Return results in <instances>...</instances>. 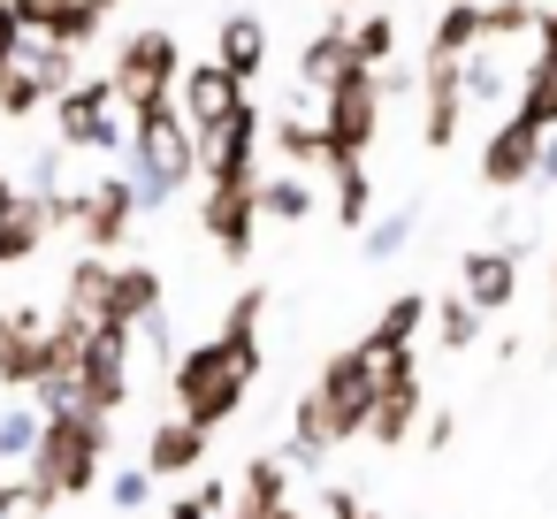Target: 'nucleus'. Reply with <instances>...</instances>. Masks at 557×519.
<instances>
[{
    "mask_svg": "<svg viewBox=\"0 0 557 519\" xmlns=\"http://www.w3.org/2000/svg\"><path fill=\"white\" fill-rule=\"evenodd\" d=\"M70 230L85 237V252H115V245L138 230V207H131L123 169H115V176H85V184L70 191Z\"/></svg>",
    "mask_w": 557,
    "mask_h": 519,
    "instance_id": "nucleus-8",
    "label": "nucleus"
},
{
    "mask_svg": "<svg viewBox=\"0 0 557 519\" xmlns=\"http://www.w3.org/2000/svg\"><path fill=\"white\" fill-rule=\"evenodd\" d=\"M511 115H519V123H534V131H557V54H534V70L519 77Z\"/></svg>",
    "mask_w": 557,
    "mask_h": 519,
    "instance_id": "nucleus-23",
    "label": "nucleus"
},
{
    "mask_svg": "<svg viewBox=\"0 0 557 519\" xmlns=\"http://www.w3.org/2000/svg\"><path fill=\"white\" fill-rule=\"evenodd\" d=\"M321 169H329V184H336V222H344V230H359V222L374 214V184H367V161H336V153H321Z\"/></svg>",
    "mask_w": 557,
    "mask_h": 519,
    "instance_id": "nucleus-24",
    "label": "nucleus"
},
{
    "mask_svg": "<svg viewBox=\"0 0 557 519\" xmlns=\"http://www.w3.org/2000/svg\"><path fill=\"white\" fill-rule=\"evenodd\" d=\"M108 275H115V260H108V252H85V260L62 275V313H54V321H70V329H108Z\"/></svg>",
    "mask_w": 557,
    "mask_h": 519,
    "instance_id": "nucleus-16",
    "label": "nucleus"
},
{
    "mask_svg": "<svg viewBox=\"0 0 557 519\" xmlns=\"http://www.w3.org/2000/svg\"><path fill=\"white\" fill-rule=\"evenodd\" d=\"M70 9H77V0H9V16H16V24H24L32 39H47V32H54V24H62Z\"/></svg>",
    "mask_w": 557,
    "mask_h": 519,
    "instance_id": "nucleus-35",
    "label": "nucleus"
},
{
    "mask_svg": "<svg viewBox=\"0 0 557 519\" xmlns=\"http://www.w3.org/2000/svg\"><path fill=\"white\" fill-rule=\"evenodd\" d=\"M54 359H62V329L54 321H39V313H0V382L9 390H39L47 374H54Z\"/></svg>",
    "mask_w": 557,
    "mask_h": 519,
    "instance_id": "nucleus-9",
    "label": "nucleus"
},
{
    "mask_svg": "<svg viewBox=\"0 0 557 519\" xmlns=\"http://www.w3.org/2000/svg\"><path fill=\"white\" fill-rule=\"evenodd\" d=\"M24 511H54L47 489L32 473H0V519H24Z\"/></svg>",
    "mask_w": 557,
    "mask_h": 519,
    "instance_id": "nucleus-34",
    "label": "nucleus"
},
{
    "mask_svg": "<svg viewBox=\"0 0 557 519\" xmlns=\"http://www.w3.org/2000/svg\"><path fill=\"white\" fill-rule=\"evenodd\" d=\"M39 443V405H9L0 412V466H24Z\"/></svg>",
    "mask_w": 557,
    "mask_h": 519,
    "instance_id": "nucleus-32",
    "label": "nucleus"
},
{
    "mask_svg": "<svg viewBox=\"0 0 557 519\" xmlns=\"http://www.w3.org/2000/svg\"><path fill=\"white\" fill-rule=\"evenodd\" d=\"M344 70H359V62H351V24L329 16L321 39H306V54H298V85H306V92H329Z\"/></svg>",
    "mask_w": 557,
    "mask_h": 519,
    "instance_id": "nucleus-20",
    "label": "nucleus"
},
{
    "mask_svg": "<svg viewBox=\"0 0 557 519\" xmlns=\"http://www.w3.org/2000/svg\"><path fill=\"white\" fill-rule=\"evenodd\" d=\"M123 108L108 92V77H70L54 92V138L77 146V153H123Z\"/></svg>",
    "mask_w": 557,
    "mask_h": 519,
    "instance_id": "nucleus-7",
    "label": "nucleus"
},
{
    "mask_svg": "<svg viewBox=\"0 0 557 519\" xmlns=\"http://www.w3.org/2000/svg\"><path fill=\"white\" fill-rule=\"evenodd\" d=\"M534 54H557V0L534 9Z\"/></svg>",
    "mask_w": 557,
    "mask_h": 519,
    "instance_id": "nucleus-37",
    "label": "nucleus"
},
{
    "mask_svg": "<svg viewBox=\"0 0 557 519\" xmlns=\"http://www.w3.org/2000/svg\"><path fill=\"white\" fill-rule=\"evenodd\" d=\"M24 519H54V511H24Z\"/></svg>",
    "mask_w": 557,
    "mask_h": 519,
    "instance_id": "nucleus-43",
    "label": "nucleus"
},
{
    "mask_svg": "<svg viewBox=\"0 0 557 519\" xmlns=\"http://www.w3.org/2000/svg\"><path fill=\"white\" fill-rule=\"evenodd\" d=\"M214 62H222L237 85H252V77L268 70V24H260V16H222V32H214Z\"/></svg>",
    "mask_w": 557,
    "mask_h": 519,
    "instance_id": "nucleus-19",
    "label": "nucleus"
},
{
    "mask_svg": "<svg viewBox=\"0 0 557 519\" xmlns=\"http://www.w3.org/2000/svg\"><path fill=\"white\" fill-rule=\"evenodd\" d=\"M466 123V92H458V62L450 54H420V146L450 153Z\"/></svg>",
    "mask_w": 557,
    "mask_h": 519,
    "instance_id": "nucleus-11",
    "label": "nucleus"
},
{
    "mask_svg": "<svg viewBox=\"0 0 557 519\" xmlns=\"http://www.w3.org/2000/svg\"><path fill=\"white\" fill-rule=\"evenodd\" d=\"M534 9H542V0H481V39L504 47V39L534 32Z\"/></svg>",
    "mask_w": 557,
    "mask_h": 519,
    "instance_id": "nucleus-31",
    "label": "nucleus"
},
{
    "mask_svg": "<svg viewBox=\"0 0 557 519\" xmlns=\"http://www.w3.org/2000/svg\"><path fill=\"white\" fill-rule=\"evenodd\" d=\"M16 39H24V24L9 16V0H0V62H9V54H16Z\"/></svg>",
    "mask_w": 557,
    "mask_h": 519,
    "instance_id": "nucleus-41",
    "label": "nucleus"
},
{
    "mask_svg": "<svg viewBox=\"0 0 557 519\" xmlns=\"http://www.w3.org/2000/svg\"><path fill=\"white\" fill-rule=\"evenodd\" d=\"M389 54H397V16H389V9L359 16V24H351V62L374 70V62H389Z\"/></svg>",
    "mask_w": 557,
    "mask_h": 519,
    "instance_id": "nucleus-30",
    "label": "nucleus"
},
{
    "mask_svg": "<svg viewBox=\"0 0 557 519\" xmlns=\"http://www.w3.org/2000/svg\"><path fill=\"white\" fill-rule=\"evenodd\" d=\"M9 199H16V184H9V176H0V214H9Z\"/></svg>",
    "mask_w": 557,
    "mask_h": 519,
    "instance_id": "nucleus-42",
    "label": "nucleus"
},
{
    "mask_svg": "<svg viewBox=\"0 0 557 519\" xmlns=\"http://www.w3.org/2000/svg\"><path fill=\"white\" fill-rule=\"evenodd\" d=\"M176 70H184V47L169 32H131L115 47V62H108V92H115L123 115H138V108H153V100L176 92Z\"/></svg>",
    "mask_w": 557,
    "mask_h": 519,
    "instance_id": "nucleus-5",
    "label": "nucleus"
},
{
    "mask_svg": "<svg viewBox=\"0 0 557 519\" xmlns=\"http://www.w3.org/2000/svg\"><path fill=\"white\" fill-rule=\"evenodd\" d=\"M169 100H176V115L191 123V138L207 146V138L222 131V115H230V108L245 100V85H237V77H230L222 62H184V70H176V92H169Z\"/></svg>",
    "mask_w": 557,
    "mask_h": 519,
    "instance_id": "nucleus-10",
    "label": "nucleus"
},
{
    "mask_svg": "<svg viewBox=\"0 0 557 519\" xmlns=\"http://www.w3.org/2000/svg\"><path fill=\"white\" fill-rule=\"evenodd\" d=\"M534 146H542V131L519 123V115H504L488 131V146H481V184L488 191H527L534 184Z\"/></svg>",
    "mask_w": 557,
    "mask_h": 519,
    "instance_id": "nucleus-13",
    "label": "nucleus"
},
{
    "mask_svg": "<svg viewBox=\"0 0 557 519\" xmlns=\"http://www.w3.org/2000/svg\"><path fill=\"white\" fill-rule=\"evenodd\" d=\"M420 329H428V298H420V291H397V298L382 306V321L359 336V351H367V359H382V351H412Z\"/></svg>",
    "mask_w": 557,
    "mask_h": 519,
    "instance_id": "nucleus-21",
    "label": "nucleus"
},
{
    "mask_svg": "<svg viewBox=\"0 0 557 519\" xmlns=\"http://www.w3.org/2000/svg\"><path fill=\"white\" fill-rule=\"evenodd\" d=\"M108 450H115V428L100 412H39V443H32L24 473L47 489V504L92 496L100 473H108Z\"/></svg>",
    "mask_w": 557,
    "mask_h": 519,
    "instance_id": "nucleus-3",
    "label": "nucleus"
},
{
    "mask_svg": "<svg viewBox=\"0 0 557 519\" xmlns=\"http://www.w3.org/2000/svg\"><path fill=\"white\" fill-rule=\"evenodd\" d=\"M161 306H169L161 268H146V260H115V275H108V329H138V321L161 313Z\"/></svg>",
    "mask_w": 557,
    "mask_h": 519,
    "instance_id": "nucleus-15",
    "label": "nucleus"
},
{
    "mask_svg": "<svg viewBox=\"0 0 557 519\" xmlns=\"http://www.w3.org/2000/svg\"><path fill=\"white\" fill-rule=\"evenodd\" d=\"M428 321H435V344L443 351H466V344H481V306H466L458 291H443V298H428Z\"/></svg>",
    "mask_w": 557,
    "mask_h": 519,
    "instance_id": "nucleus-27",
    "label": "nucleus"
},
{
    "mask_svg": "<svg viewBox=\"0 0 557 519\" xmlns=\"http://www.w3.org/2000/svg\"><path fill=\"white\" fill-rule=\"evenodd\" d=\"M412 435H420V443H435V450H443V443H450V435H458V420H450V412H420V428H412Z\"/></svg>",
    "mask_w": 557,
    "mask_h": 519,
    "instance_id": "nucleus-36",
    "label": "nucleus"
},
{
    "mask_svg": "<svg viewBox=\"0 0 557 519\" xmlns=\"http://www.w3.org/2000/svg\"><path fill=\"white\" fill-rule=\"evenodd\" d=\"M412 222H420L412 207H397V214H382V222L367 214V222H359V252H367L374 268H382V260H397V252L412 245Z\"/></svg>",
    "mask_w": 557,
    "mask_h": 519,
    "instance_id": "nucleus-29",
    "label": "nucleus"
},
{
    "mask_svg": "<svg viewBox=\"0 0 557 519\" xmlns=\"http://www.w3.org/2000/svg\"><path fill=\"white\" fill-rule=\"evenodd\" d=\"M260 313H268V291L245 283V291L230 298L222 329H214L207 344H191V351L169 359V397H176V412H184L191 428L214 435L222 420L245 412V397H252V382H260Z\"/></svg>",
    "mask_w": 557,
    "mask_h": 519,
    "instance_id": "nucleus-1",
    "label": "nucleus"
},
{
    "mask_svg": "<svg viewBox=\"0 0 557 519\" xmlns=\"http://www.w3.org/2000/svg\"><path fill=\"white\" fill-rule=\"evenodd\" d=\"M54 230H62L54 199H39V191H16V199H9V214H0V268H9V260H32V252H39Z\"/></svg>",
    "mask_w": 557,
    "mask_h": 519,
    "instance_id": "nucleus-17",
    "label": "nucleus"
},
{
    "mask_svg": "<svg viewBox=\"0 0 557 519\" xmlns=\"http://www.w3.org/2000/svg\"><path fill=\"white\" fill-rule=\"evenodd\" d=\"M458 298L481 313H504L519 298V245H473L458 260Z\"/></svg>",
    "mask_w": 557,
    "mask_h": 519,
    "instance_id": "nucleus-12",
    "label": "nucleus"
},
{
    "mask_svg": "<svg viewBox=\"0 0 557 519\" xmlns=\"http://www.w3.org/2000/svg\"><path fill=\"white\" fill-rule=\"evenodd\" d=\"M24 47V39H16ZM54 92H47V77L24 62V54H9V62H0V115H9V123H24V115H39Z\"/></svg>",
    "mask_w": 557,
    "mask_h": 519,
    "instance_id": "nucleus-22",
    "label": "nucleus"
},
{
    "mask_svg": "<svg viewBox=\"0 0 557 519\" xmlns=\"http://www.w3.org/2000/svg\"><path fill=\"white\" fill-rule=\"evenodd\" d=\"M306 108H313V92H306V100H298V108H290L283 123H268V138H275V153H283L290 169H313V161H321V123H313Z\"/></svg>",
    "mask_w": 557,
    "mask_h": 519,
    "instance_id": "nucleus-25",
    "label": "nucleus"
},
{
    "mask_svg": "<svg viewBox=\"0 0 557 519\" xmlns=\"http://www.w3.org/2000/svg\"><path fill=\"white\" fill-rule=\"evenodd\" d=\"M534 184H557V131H542L534 146Z\"/></svg>",
    "mask_w": 557,
    "mask_h": 519,
    "instance_id": "nucleus-38",
    "label": "nucleus"
},
{
    "mask_svg": "<svg viewBox=\"0 0 557 519\" xmlns=\"http://www.w3.org/2000/svg\"><path fill=\"white\" fill-rule=\"evenodd\" d=\"M191 176H199V138H191V123L176 115V100L138 108L131 131H123V184H131V207H138V214H161Z\"/></svg>",
    "mask_w": 557,
    "mask_h": 519,
    "instance_id": "nucleus-2",
    "label": "nucleus"
},
{
    "mask_svg": "<svg viewBox=\"0 0 557 519\" xmlns=\"http://www.w3.org/2000/svg\"><path fill=\"white\" fill-rule=\"evenodd\" d=\"M252 191H260V176H199V230L230 268H245L260 245V199Z\"/></svg>",
    "mask_w": 557,
    "mask_h": 519,
    "instance_id": "nucleus-6",
    "label": "nucleus"
},
{
    "mask_svg": "<svg viewBox=\"0 0 557 519\" xmlns=\"http://www.w3.org/2000/svg\"><path fill=\"white\" fill-rule=\"evenodd\" d=\"M100 481H108L115 511H146V504H153V473H146V466H115V473H100Z\"/></svg>",
    "mask_w": 557,
    "mask_h": 519,
    "instance_id": "nucleus-33",
    "label": "nucleus"
},
{
    "mask_svg": "<svg viewBox=\"0 0 557 519\" xmlns=\"http://www.w3.org/2000/svg\"><path fill=\"white\" fill-rule=\"evenodd\" d=\"M275 504H290V466L283 458H245L230 481V519H268Z\"/></svg>",
    "mask_w": 557,
    "mask_h": 519,
    "instance_id": "nucleus-18",
    "label": "nucleus"
},
{
    "mask_svg": "<svg viewBox=\"0 0 557 519\" xmlns=\"http://www.w3.org/2000/svg\"><path fill=\"white\" fill-rule=\"evenodd\" d=\"M481 47V0H443V16H435V39H428V54H473Z\"/></svg>",
    "mask_w": 557,
    "mask_h": 519,
    "instance_id": "nucleus-28",
    "label": "nucleus"
},
{
    "mask_svg": "<svg viewBox=\"0 0 557 519\" xmlns=\"http://www.w3.org/2000/svg\"><path fill=\"white\" fill-rule=\"evenodd\" d=\"M260 222H306L313 214V184L298 176V169H283V176H260Z\"/></svg>",
    "mask_w": 557,
    "mask_h": 519,
    "instance_id": "nucleus-26",
    "label": "nucleus"
},
{
    "mask_svg": "<svg viewBox=\"0 0 557 519\" xmlns=\"http://www.w3.org/2000/svg\"><path fill=\"white\" fill-rule=\"evenodd\" d=\"M222 519H230V511H222Z\"/></svg>",
    "mask_w": 557,
    "mask_h": 519,
    "instance_id": "nucleus-45",
    "label": "nucleus"
},
{
    "mask_svg": "<svg viewBox=\"0 0 557 519\" xmlns=\"http://www.w3.org/2000/svg\"><path fill=\"white\" fill-rule=\"evenodd\" d=\"M321 511H329V519H359V496H351V489H321Z\"/></svg>",
    "mask_w": 557,
    "mask_h": 519,
    "instance_id": "nucleus-39",
    "label": "nucleus"
},
{
    "mask_svg": "<svg viewBox=\"0 0 557 519\" xmlns=\"http://www.w3.org/2000/svg\"><path fill=\"white\" fill-rule=\"evenodd\" d=\"M169 519H214V504L191 489V496H176V504H169Z\"/></svg>",
    "mask_w": 557,
    "mask_h": 519,
    "instance_id": "nucleus-40",
    "label": "nucleus"
},
{
    "mask_svg": "<svg viewBox=\"0 0 557 519\" xmlns=\"http://www.w3.org/2000/svg\"><path fill=\"white\" fill-rule=\"evenodd\" d=\"M359 519H374V511H359Z\"/></svg>",
    "mask_w": 557,
    "mask_h": 519,
    "instance_id": "nucleus-44",
    "label": "nucleus"
},
{
    "mask_svg": "<svg viewBox=\"0 0 557 519\" xmlns=\"http://www.w3.org/2000/svg\"><path fill=\"white\" fill-rule=\"evenodd\" d=\"M321 108V153L336 161H367L382 146V92H374V70H344L329 92H313Z\"/></svg>",
    "mask_w": 557,
    "mask_h": 519,
    "instance_id": "nucleus-4",
    "label": "nucleus"
},
{
    "mask_svg": "<svg viewBox=\"0 0 557 519\" xmlns=\"http://www.w3.org/2000/svg\"><path fill=\"white\" fill-rule=\"evenodd\" d=\"M207 428H191L184 412H161L153 428H146V473L153 481H184V473H199L207 466Z\"/></svg>",
    "mask_w": 557,
    "mask_h": 519,
    "instance_id": "nucleus-14",
    "label": "nucleus"
}]
</instances>
